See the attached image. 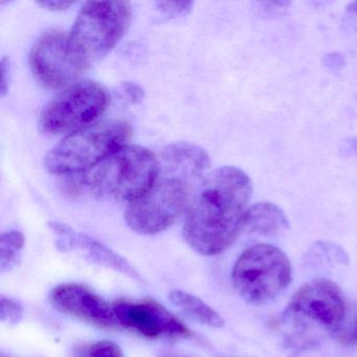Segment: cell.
<instances>
[{"mask_svg": "<svg viewBox=\"0 0 357 357\" xmlns=\"http://www.w3.org/2000/svg\"><path fill=\"white\" fill-rule=\"evenodd\" d=\"M346 314L340 288L329 280L319 279L305 284L292 296L284 317L291 325L290 340L307 344L312 342L315 331L337 334Z\"/></svg>", "mask_w": 357, "mask_h": 357, "instance_id": "obj_5", "label": "cell"}, {"mask_svg": "<svg viewBox=\"0 0 357 357\" xmlns=\"http://www.w3.org/2000/svg\"><path fill=\"white\" fill-rule=\"evenodd\" d=\"M119 93L121 98L129 104H137L145 97V91L135 83H122L119 87Z\"/></svg>", "mask_w": 357, "mask_h": 357, "instance_id": "obj_19", "label": "cell"}, {"mask_svg": "<svg viewBox=\"0 0 357 357\" xmlns=\"http://www.w3.org/2000/svg\"><path fill=\"white\" fill-rule=\"evenodd\" d=\"M31 70L36 80L47 89H58L76 84L89 64L77 53L66 33H47L31 50Z\"/></svg>", "mask_w": 357, "mask_h": 357, "instance_id": "obj_9", "label": "cell"}, {"mask_svg": "<svg viewBox=\"0 0 357 357\" xmlns=\"http://www.w3.org/2000/svg\"><path fill=\"white\" fill-rule=\"evenodd\" d=\"M132 128L123 121H105L75 131L45 156V166L53 174H78L91 170L116 150L125 147Z\"/></svg>", "mask_w": 357, "mask_h": 357, "instance_id": "obj_4", "label": "cell"}, {"mask_svg": "<svg viewBox=\"0 0 357 357\" xmlns=\"http://www.w3.org/2000/svg\"><path fill=\"white\" fill-rule=\"evenodd\" d=\"M289 227L283 211L271 202H260L248 208L244 229L262 236H275Z\"/></svg>", "mask_w": 357, "mask_h": 357, "instance_id": "obj_13", "label": "cell"}, {"mask_svg": "<svg viewBox=\"0 0 357 357\" xmlns=\"http://www.w3.org/2000/svg\"><path fill=\"white\" fill-rule=\"evenodd\" d=\"M24 234L18 231L3 233L0 237V271H12L20 261L22 248L24 246Z\"/></svg>", "mask_w": 357, "mask_h": 357, "instance_id": "obj_15", "label": "cell"}, {"mask_svg": "<svg viewBox=\"0 0 357 357\" xmlns=\"http://www.w3.org/2000/svg\"><path fill=\"white\" fill-rule=\"evenodd\" d=\"M252 195V181L241 169L221 167L206 175L188 208L185 242L204 256L225 252L244 229Z\"/></svg>", "mask_w": 357, "mask_h": 357, "instance_id": "obj_1", "label": "cell"}, {"mask_svg": "<svg viewBox=\"0 0 357 357\" xmlns=\"http://www.w3.org/2000/svg\"><path fill=\"white\" fill-rule=\"evenodd\" d=\"M336 336L344 344H357V317H353L352 321L351 323H348V325L344 324Z\"/></svg>", "mask_w": 357, "mask_h": 357, "instance_id": "obj_20", "label": "cell"}, {"mask_svg": "<svg viewBox=\"0 0 357 357\" xmlns=\"http://www.w3.org/2000/svg\"><path fill=\"white\" fill-rule=\"evenodd\" d=\"M158 171L160 160L150 150L125 146L85 173V188L97 197L130 204L149 191Z\"/></svg>", "mask_w": 357, "mask_h": 357, "instance_id": "obj_3", "label": "cell"}, {"mask_svg": "<svg viewBox=\"0 0 357 357\" xmlns=\"http://www.w3.org/2000/svg\"><path fill=\"white\" fill-rule=\"evenodd\" d=\"M156 6L162 13L174 17V16L185 15L190 13L194 3L192 1H158Z\"/></svg>", "mask_w": 357, "mask_h": 357, "instance_id": "obj_18", "label": "cell"}, {"mask_svg": "<svg viewBox=\"0 0 357 357\" xmlns=\"http://www.w3.org/2000/svg\"><path fill=\"white\" fill-rule=\"evenodd\" d=\"M38 5L45 9L51 10V11H64V10L70 9L75 1H68V0H47V1H38Z\"/></svg>", "mask_w": 357, "mask_h": 357, "instance_id": "obj_21", "label": "cell"}, {"mask_svg": "<svg viewBox=\"0 0 357 357\" xmlns=\"http://www.w3.org/2000/svg\"><path fill=\"white\" fill-rule=\"evenodd\" d=\"M210 166V156L198 146H168L162 151L153 185L127 208L128 227L141 235H155L170 227L189 208Z\"/></svg>", "mask_w": 357, "mask_h": 357, "instance_id": "obj_2", "label": "cell"}, {"mask_svg": "<svg viewBox=\"0 0 357 357\" xmlns=\"http://www.w3.org/2000/svg\"><path fill=\"white\" fill-rule=\"evenodd\" d=\"M132 18L128 1H89L77 16L70 43L89 66L109 54L126 34Z\"/></svg>", "mask_w": 357, "mask_h": 357, "instance_id": "obj_7", "label": "cell"}, {"mask_svg": "<svg viewBox=\"0 0 357 357\" xmlns=\"http://www.w3.org/2000/svg\"><path fill=\"white\" fill-rule=\"evenodd\" d=\"M50 300L60 312L96 327L114 329L120 325L114 308L83 284H60L52 290Z\"/></svg>", "mask_w": 357, "mask_h": 357, "instance_id": "obj_11", "label": "cell"}, {"mask_svg": "<svg viewBox=\"0 0 357 357\" xmlns=\"http://www.w3.org/2000/svg\"><path fill=\"white\" fill-rule=\"evenodd\" d=\"M107 89L95 81H83L64 89L45 108L39 119L40 130L49 135L78 131L103 116L109 105Z\"/></svg>", "mask_w": 357, "mask_h": 357, "instance_id": "obj_8", "label": "cell"}, {"mask_svg": "<svg viewBox=\"0 0 357 357\" xmlns=\"http://www.w3.org/2000/svg\"><path fill=\"white\" fill-rule=\"evenodd\" d=\"M50 227L56 234L59 250L66 252L78 250L91 262L120 271L132 279H141V275L131 266L130 263L98 240L85 234L77 233L64 223L51 222Z\"/></svg>", "mask_w": 357, "mask_h": 357, "instance_id": "obj_12", "label": "cell"}, {"mask_svg": "<svg viewBox=\"0 0 357 357\" xmlns=\"http://www.w3.org/2000/svg\"><path fill=\"white\" fill-rule=\"evenodd\" d=\"M119 324L148 338L189 337L191 332L168 309L153 300H116L112 304Z\"/></svg>", "mask_w": 357, "mask_h": 357, "instance_id": "obj_10", "label": "cell"}, {"mask_svg": "<svg viewBox=\"0 0 357 357\" xmlns=\"http://www.w3.org/2000/svg\"><path fill=\"white\" fill-rule=\"evenodd\" d=\"M76 357H124L122 350L116 342L110 340H98L85 344L77 351Z\"/></svg>", "mask_w": 357, "mask_h": 357, "instance_id": "obj_16", "label": "cell"}, {"mask_svg": "<svg viewBox=\"0 0 357 357\" xmlns=\"http://www.w3.org/2000/svg\"><path fill=\"white\" fill-rule=\"evenodd\" d=\"M10 83V62L8 61L7 58H3L1 60V93L3 96L7 93L9 89Z\"/></svg>", "mask_w": 357, "mask_h": 357, "instance_id": "obj_22", "label": "cell"}, {"mask_svg": "<svg viewBox=\"0 0 357 357\" xmlns=\"http://www.w3.org/2000/svg\"><path fill=\"white\" fill-rule=\"evenodd\" d=\"M170 301L183 314L197 323L213 328H221L225 325V321L216 310L189 292L173 290L170 294Z\"/></svg>", "mask_w": 357, "mask_h": 357, "instance_id": "obj_14", "label": "cell"}, {"mask_svg": "<svg viewBox=\"0 0 357 357\" xmlns=\"http://www.w3.org/2000/svg\"><path fill=\"white\" fill-rule=\"evenodd\" d=\"M1 357H7V356H5V355H3V356H1Z\"/></svg>", "mask_w": 357, "mask_h": 357, "instance_id": "obj_23", "label": "cell"}, {"mask_svg": "<svg viewBox=\"0 0 357 357\" xmlns=\"http://www.w3.org/2000/svg\"><path fill=\"white\" fill-rule=\"evenodd\" d=\"M24 317V309L17 301L1 296L0 300V321L9 326H15Z\"/></svg>", "mask_w": 357, "mask_h": 357, "instance_id": "obj_17", "label": "cell"}, {"mask_svg": "<svg viewBox=\"0 0 357 357\" xmlns=\"http://www.w3.org/2000/svg\"><path fill=\"white\" fill-rule=\"evenodd\" d=\"M292 267L283 250L268 243H259L244 250L231 271L236 291L246 302L266 304L289 285Z\"/></svg>", "mask_w": 357, "mask_h": 357, "instance_id": "obj_6", "label": "cell"}]
</instances>
